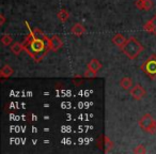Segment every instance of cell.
<instances>
[{
	"mask_svg": "<svg viewBox=\"0 0 156 154\" xmlns=\"http://www.w3.org/2000/svg\"><path fill=\"white\" fill-rule=\"evenodd\" d=\"M25 50L29 54V56L32 57L35 62H41L45 56L48 54L50 49L49 45V39L47 37L43 38H37L29 31L28 35L25 39L24 43Z\"/></svg>",
	"mask_w": 156,
	"mask_h": 154,
	"instance_id": "1",
	"label": "cell"
},
{
	"mask_svg": "<svg viewBox=\"0 0 156 154\" xmlns=\"http://www.w3.org/2000/svg\"><path fill=\"white\" fill-rule=\"evenodd\" d=\"M144 47L143 45L138 41L137 39H135L134 37L129 38L126 41V43L124 44V46L121 48L122 52L130 60H135L139 57V55L143 52Z\"/></svg>",
	"mask_w": 156,
	"mask_h": 154,
	"instance_id": "2",
	"label": "cell"
},
{
	"mask_svg": "<svg viewBox=\"0 0 156 154\" xmlns=\"http://www.w3.org/2000/svg\"><path fill=\"white\" fill-rule=\"evenodd\" d=\"M138 124L140 128L149 134H156V120L152 117L151 113H145L139 119Z\"/></svg>",
	"mask_w": 156,
	"mask_h": 154,
	"instance_id": "3",
	"label": "cell"
},
{
	"mask_svg": "<svg viewBox=\"0 0 156 154\" xmlns=\"http://www.w3.org/2000/svg\"><path fill=\"white\" fill-rule=\"evenodd\" d=\"M141 70L144 74H147L149 77L154 79L156 77V56L152 55L149 59L144 61L141 65Z\"/></svg>",
	"mask_w": 156,
	"mask_h": 154,
	"instance_id": "4",
	"label": "cell"
},
{
	"mask_svg": "<svg viewBox=\"0 0 156 154\" xmlns=\"http://www.w3.org/2000/svg\"><path fill=\"white\" fill-rule=\"evenodd\" d=\"M129 94L134 100L140 101L147 95V91L144 90V88L139 84H136L135 86H133V88L129 90Z\"/></svg>",
	"mask_w": 156,
	"mask_h": 154,
	"instance_id": "5",
	"label": "cell"
},
{
	"mask_svg": "<svg viewBox=\"0 0 156 154\" xmlns=\"http://www.w3.org/2000/svg\"><path fill=\"white\" fill-rule=\"evenodd\" d=\"M49 45H50V49L52 52H58L59 49H61L63 46V42L58 35H54L49 39Z\"/></svg>",
	"mask_w": 156,
	"mask_h": 154,
	"instance_id": "6",
	"label": "cell"
},
{
	"mask_svg": "<svg viewBox=\"0 0 156 154\" xmlns=\"http://www.w3.org/2000/svg\"><path fill=\"white\" fill-rule=\"evenodd\" d=\"M143 30L156 35V14L149 20V22L145 23L144 26H143Z\"/></svg>",
	"mask_w": 156,
	"mask_h": 154,
	"instance_id": "7",
	"label": "cell"
},
{
	"mask_svg": "<svg viewBox=\"0 0 156 154\" xmlns=\"http://www.w3.org/2000/svg\"><path fill=\"white\" fill-rule=\"evenodd\" d=\"M135 5L140 10H145V11H150V10L153 8L152 0H137Z\"/></svg>",
	"mask_w": 156,
	"mask_h": 154,
	"instance_id": "8",
	"label": "cell"
},
{
	"mask_svg": "<svg viewBox=\"0 0 156 154\" xmlns=\"http://www.w3.org/2000/svg\"><path fill=\"white\" fill-rule=\"evenodd\" d=\"M87 69L90 70V71H92L93 73L98 74V72L101 71V69H102V63H101L98 59H92V60L87 64Z\"/></svg>",
	"mask_w": 156,
	"mask_h": 154,
	"instance_id": "9",
	"label": "cell"
},
{
	"mask_svg": "<svg viewBox=\"0 0 156 154\" xmlns=\"http://www.w3.org/2000/svg\"><path fill=\"white\" fill-rule=\"evenodd\" d=\"M71 32H72V34H74L75 37H81L83 33H86V27L83 26V24L77 23V24H75L72 27Z\"/></svg>",
	"mask_w": 156,
	"mask_h": 154,
	"instance_id": "10",
	"label": "cell"
},
{
	"mask_svg": "<svg viewBox=\"0 0 156 154\" xmlns=\"http://www.w3.org/2000/svg\"><path fill=\"white\" fill-rule=\"evenodd\" d=\"M126 41H127V39H125V37H124L123 34H121V33H117V34L112 38V43L115 44L117 47H119L120 49L123 47L124 44L126 43Z\"/></svg>",
	"mask_w": 156,
	"mask_h": 154,
	"instance_id": "11",
	"label": "cell"
},
{
	"mask_svg": "<svg viewBox=\"0 0 156 154\" xmlns=\"http://www.w3.org/2000/svg\"><path fill=\"white\" fill-rule=\"evenodd\" d=\"M13 73H14V70L9 64H5L0 70V77L1 78H9V77H11L13 75Z\"/></svg>",
	"mask_w": 156,
	"mask_h": 154,
	"instance_id": "12",
	"label": "cell"
},
{
	"mask_svg": "<svg viewBox=\"0 0 156 154\" xmlns=\"http://www.w3.org/2000/svg\"><path fill=\"white\" fill-rule=\"evenodd\" d=\"M120 87L123 90L126 91H129L133 88V81L130 77H123V78L120 81Z\"/></svg>",
	"mask_w": 156,
	"mask_h": 154,
	"instance_id": "13",
	"label": "cell"
},
{
	"mask_svg": "<svg viewBox=\"0 0 156 154\" xmlns=\"http://www.w3.org/2000/svg\"><path fill=\"white\" fill-rule=\"evenodd\" d=\"M23 50H25L24 44L18 43V42H14V43H12V45H11V52H13L14 55L18 56V55H20V52H23Z\"/></svg>",
	"mask_w": 156,
	"mask_h": 154,
	"instance_id": "14",
	"label": "cell"
},
{
	"mask_svg": "<svg viewBox=\"0 0 156 154\" xmlns=\"http://www.w3.org/2000/svg\"><path fill=\"white\" fill-rule=\"evenodd\" d=\"M57 17H58V20H60L61 23H65V22H67V20H69V13L65 9H62V10H60V11L58 12V14H57Z\"/></svg>",
	"mask_w": 156,
	"mask_h": 154,
	"instance_id": "15",
	"label": "cell"
},
{
	"mask_svg": "<svg viewBox=\"0 0 156 154\" xmlns=\"http://www.w3.org/2000/svg\"><path fill=\"white\" fill-rule=\"evenodd\" d=\"M1 43L3 44L5 46H9V45H12L13 43V39L10 34H3L1 37Z\"/></svg>",
	"mask_w": 156,
	"mask_h": 154,
	"instance_id": "16",
	"label": "cell"
},
{
	"mask_svg": "<svg viewBox=\"0 0 156 154\" xmlns=\"http://www.w3.org/2000/svg\"><path fill=\"white\" fill-rule=\"evenodd\" d=\"M133 152H134V153H137V154H144V153H147V148H145V145H138L134 150H133Z\"/></svg>",
	"mask_w": 156,
	"mask_h": 154,
	"instance_id": "17",
	"label": "cell"
},
{
	"mask_svg": "<svg viewBox=\"0 0 156 154\" xmlns=\"http://www.w3.org/2000/svg\"><path fill=\"white\" fill-rule=\"evenodd\" d=\"M104 139H105V147L107 148V149L105 150V151H106V152H108L110 149H112V147H113V143L111 142V141H110V139H109L107 136H104Z\"/></svg>",
	"mask_w": 156,
	"mask_h": 154,
	"instance_id": "18",
	"label": "cell"
},
{
	"mask_svg": "<svg viewBox=\"0 0 156 154\" xmlns=\"http://www.w3.org/2000/svg\"><path fill=\"white\" fill-rule=\"evenodd\" d=\"M83 77H86V78H95L96 74L87 69V70H86V72H85V74H83Z\"/></svg>",
	"mask_w": 156,
	"mask_h": 154,
	"instance_id": "19",
	"label": "cell"
},
{
	"mask_svg": "<svg viewBox=\"0 0 156 154\" xmlns=\"http://www.w3.org/2000/svg\"><path fill=\"white\" fill-rule=\"evenodd\" d=\"M0 18H1V20H0V25H3V24H5V15H3V14H1V15H0Z\"/></svg>",
	"mask_w": 156,
	"mask_h": 154,
	"instance_id": "20",
	"label": "cell"
}]
</instances>
